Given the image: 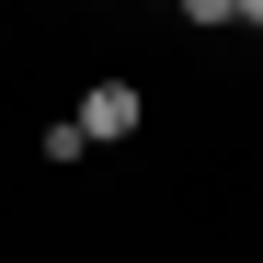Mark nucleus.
<instances>
[{"mask_svg": "<svg viewBox=\"0 0 263 263\" xmlns=\"http://www.w3.org/2000/svg\"><path fill=\"white\" fill-rule=\"evenodd\" d=\"M69 126H80V149H126V138L149 126V92L115 69V80H92V92H80V115H69Z\"/></svg>", "mask_w": 263, "mask_h": 263, "instance_id": "obj_1", "label": "nucleus"}, {"mask_svg": "<svg viewBox=\"0 0 263 263\" xmlns=\"http://www.w3.org/2000/svg\"><path fill=\"white\" fill-rule=\"evenodd\" d=\"M34 160H46V172H69V160H92V149H80V126L58 115V126H34Z\"/></svg>", "mask_w": 263, "mask_h": 263, "instance_id": "obj_2", "label": "nucleus"}, {"mask_svg": "<svg viewBox=\"0 0 263 263\" xmlns=\"http://www.w3.org/2000/svg\"><path fill=\"white\" fill-rule=\"evenodd\" d=\"M172 23H195V34H229V0H172Z\"/></svg>", "mask_w": 263, "mask_h": 263, "instance_id": "obj_3", "label": "nucleus"}, {"mask_svg": "<svg viewBox=\"0 0 263 263\" xmlns=\"http://www.w3.org/2000/svg\"><path fill=\"white\" fill-rule=\"evenodd\" d=\"M229 23H240V34H263V0H229Z\"/></svg>", "mask_w": 263, "mask_h": 263, "instance_id": "obj_4", "label": "nucleus"}, {"mask_svg": "<svg viewBox=\"0 0 263 263\" xmlns=\"http://www.w3.org/2000/svg\"><path fill=\"white\" fill-rule=\"evenodd\" d=\"M149 12H172V0H149Z\"/></svg>", "mask_w": 263, "mask_h": 263, "instance_id": "obj_5", "label": "nucleus"}]
</instances>
